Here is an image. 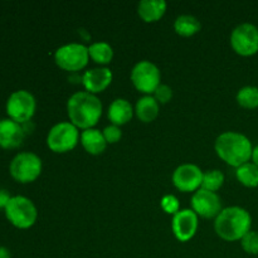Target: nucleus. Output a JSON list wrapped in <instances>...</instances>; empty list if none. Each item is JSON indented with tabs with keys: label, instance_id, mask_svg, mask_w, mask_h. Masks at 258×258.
I'll list each match as a JSON object with an SVG mask.
<instances>
[{
	"label": "nucleus",
	"instance_id": "obj_1",
	"mask_svg": "<svg viewBox=\"0 0 258 258\" xmlns=\"http://www.w3.org/2000/svg\"><path fill=\"white\" fill-rule=\"evenodd\" d=\"M67 113L71 122L77 128H92L102 115L100 98L87 91L76 92L68 98Z\"/></svg>",
	"mask_w": 258,
	"mask_h": 258
},
{
	"label": "nucleus",
	"instance_id": "obj_2",
	"mask_svg": "<svg viewBox=\"0 0 258 258\" xmlns=\"http://www.w3.org/2000/svg\"><path fill=\"white\" fill-rule=\"evenodd\" d=\"M216 153L228 165L238 168L252 158L253 146L246 135L236 131H226L217 138Z\"/></svg>",
	"mask_w": 258,
	"mask_h": 258
},
{
	"label": "nucleus",
	"instance_id": "obj_3",
	"mask_svg": "<svg viewBox=\"0 0 258 258\" xmlns=\"http://www.w3.org/2000/svg\"><path fill=\"white\" fill-rule=\"evenodd\" d=\"M251 214L241 207L222 209L214 222V229L222 239L228 242L239 241L251 231Z\"/></svg>",
	"mask_w": 258,
	"mask_h": 258
},
{
	"label": "nucleus",
	"instance_id": "obj_4",
	"mask_svg": "<svg viewBox=\"0 0 258 258\" xmlns=\"http://www.w3.org/2000/svg\"><path fill=\"white\" fill-rule=\"evenodd\" d=\"M7 219L14 227L20 229L30 228L35 223L38 217L37 208L30 199L25 197H12L5 208Z\"/></svg>",
	"mask_w": 258,
	"mask_h": 258
},
{
	"label": "nucleus",
	"instance_id": "obj_5",
	"mask_svg": "<svg viewBox=\"0 0 258 258\" xmlns=\"http://www.w3.org/2000/svg\"><path fill=\"white\" fill-rule=\"evenodd\" d=\"M42 160L34 153H19L13 158L9 171L13 179L23 184L32 183L42 173Z\"/></svg>",
	"mask_w": 258,
	"mask_h": 258
},
{
	"label": "nucleus",
	"instance_id": "obj_6",
	"mask_svg": "<svg viewBox=\"0 0 258 258\" xmlns=\"http://www.w3.org/2000/svg\"><path fill=\"white\" fill-rule=\"evenodd\" d=\"M80 133L72 122H58L49 130L47 145L53 153L63 154L77 146Z\"/></svg>",
	"mask_w": 258,
	"mask_h": 258
},
{
	"label": "nucleus",
	"instance_id": "obj_7",
	"mask_svg": "<svg viewBox=\"0 0 258 258\" xmlns=\"http://www.w3.org/2000/svg\"><path fill=\"white\" fill-rule=\"evenodd\" d=\"M161 73L158 66L150 60H140L131 71V81L135 88L146 96H151L161 85Z\"/></svg>",
	"mask_w": 258,
	"mask_h": 258
},
{
	"label": "nucleus",
	"instance_id": "obj_8",
	"mask_svg": "<svg viewBox=\"0 0 258 258\" xmlns=\"http://www.w3.org/2000/svg\"><path fill=\"white\" fill-rule=\"evenodd\" d=\"M37 102L29 91L19 90L13 92L7 101V112L9 117L15 122L23 123L29 122L30 118L34 116Z\"/></svg>",
	"mask_w": 258,
	"mask_h": 258
},
{
	"label": "nucleus",
	"instance_id": "obj_9",
	"mask_svg": "<svg viewBox=\"0 0 258 258\" xmlns=\"http://www.w3.org/2000/svg\"><path fill=\"white\" fill-rule=\"evenodd\" d=\"M88 47L81 43H70L58 48L54 53V60L58 67L70 72L85 68L88 63Z\"/></svg>",
	"mask_w": 258,
	"mask_h": 258
},
{
	"label": "nucleus",
	"instance_id": "obj_10",
	"mask_svg": "<svg viewBox=\"0 0 258 258\" xmlns=\"http://www.w3.org/2000/svg\"><path fill=\"white\" fill-rule=\"evenodd\" d=\"M231 45L239 55H253L258 52V28L251 23L237 25L231 33Z\"/></svg>",
	"mask_w": 258,
	"mask_h": 258
},
{
	"label": "nucleus",
	"instance_id": "obj_11",
	"mask_svg": "<svg viewBox=\"0 0 258 258\" xmlns=\"http://www.w3.org/2000/svg\"><path fill=\"white\" fill-rule=\"evenodd\" d=\"M203 174L201 168L196 164H181L174 170L173 184L178 190L184 193L197 191L202 188Z\"/></svg>",
	"mask_w": 258,
	"mask_h": 258
},
{
	"label": "nucleus",
	"instance_id": "obj_12",
	"mask_svg": "<svg viewBox=\"0 0 258 258\" xmlns=\"http://www.w3.org/2000/svg\"><path fill=\"white\" fill-rule=\"evenodd\" d=\"M191 208L197 216L203 218H214L222 212V201L216 191L198 189L191 197Z\"/></svg>",
	"mask_w": 258,
	"mask_h": 258
},
{
	"label": "nucleus",
	"instance_id": "obj_13",
	"mask_svg": "<svg viewBox=\"0 0 258 258\" xmlns=\"http://www.w3.org/2000/svg\"><path fill=\"white\" fill-rule=\"evenodd\" d=\"M171 229L178 241H190L198 229V216L193 209H180L173 216Z\"/></svg>",
	"mask_w": 258,
	"mask_h": 258
},
{
	"label": "nucleus",
	"instance_id": "obj_14",
	"mask_svg": "<svg viewBox=\"0 0 258 258\" xmlns=\"http://www.w3.org/2000/svg\"><path fill=\"white\" fill-rule=\"evenodd\" d=\"M25 131L20 123L12 118L0 121V146L3 149H15L22 145Z\"/></svg>",
	"mask_w": 258,
	"mask_h": 258
},
{
	"label": "nucleus",
	"instance_id": "obj_15",
	"mask_svg": "<svg viewBox=\"0 0 258 258\" xmlns=\"http://www.w3.org/2000/svg\"><path fill=\"white\" fill-rule=\"evenodd\" d=\"M111 82H112V72L105 67L86 71L82 77V83L86 91L93 95L105 91Z\"/></svg>",
	"mask_w": 258,
	"mask_h": 258
},
{
	"label": "nucleus",
	"instance_id": "obj_16",
	"mask_svg": "<svg viewBox=\"0 0 258 258\" xmlns=\"http://www.w3.org/2000/svg\"><path fill=\"white\" fill-rule=\"evenodd\" d=\"M81 144L83 149L91 155H100L105 151L107 143L103 136L102 131L97 128H87L81 134Z\"/></svg>",
	"mask_w": 258,
	"mask_h": 258
},
{
	"label": "nucleus",
	"instance_id": "obj_17",
	"mask_svg": "<svg viewBox=\"0 0 258 258\" xmlns=\"http://www.w3.org/2000/svg\"><path fill=\"white\" fill-rule=\"evenodd\" d=\"M134 108L125 98H116L108 107V118L112 125L121 126L127 123L134 116Z\"/></svg>",
	"mask_w": 258,
	"mask_h": 258
},
{
	"label": "nucleus",
	"instance_id": "obj_18",
	"mask_svg": "<svg viewBox=\"0 0 258 258\" xmlns=\"http://www.w3.org/2000/svg\"><path fill=\"white\" fill-rule=\"evenodd\" d=\"M165 0H141L138 5V13L146 23L158 22L166 12Z\"/></svg>",
	"mask_w": 258,
	"mask_h": 258
},
{
	"label": "nucleus",
	"instance_id": "obj_19",
	"mask_svg": "<svg viewBox=\"0 0 258 258\" xmlns=\"http://www.w3.org/2000/svg\"><path fill=\"white\" fill-rule=\"evenodd\" d=\"M135 113L143 122H151L159 115V102L154 96H144L136 102Z\"/></svg>",
	"mask_w": 258,
	"mask_h": 258
},
{
	"label": "nucleus",
	"instance_id": "obj_20",
	"mask_svg": "<svg viewBox=\"0 0 258 258\" xmlns=\"http://www.w3.org/2000/svg\"><path fill=\"white\" fill-rule=\"evenodd\" d=\"M202 24L194 15H179L174 22V29L181 37H191L201 30Z\"/></svg>",
	"mask_w": 258,
	"mask_h": 258
},
{
	"label": "nucleus",
	"instance_id": "obj_21",
	"mask_svg": "<svg viewBox=\"0 0 258 258\" xmlns=\"http://www.w3.org/2000/svg\"><path fill=\"white\" fill-rule=\"evenodd\" d=\"M88 54L98 64H107L113 58V49L108 43L96 42L88 47Z\"/></svg>",
	"mask_w": 258,
	"mask_h": 258
},
{
	"label": "nucleus",
	"instance_id": "obj_22",
	"mask_svg": "<svg viewBox=\"0 0 258 258\" xmlns=\"http://www.w3.org/2000/svg\"><path fill=\"white\" fill-rule=\"evenodd\" d=\"M236 176L241 184L248 188L258 186V166L253 163H246L238 166L236 170Z\"/></svg>",
	"mask_w": 258,
	"mask_h": 258
},
{
	"label": "nucleus",
	"instance_id": "obj_23",
	"mask_svg": "<svg viewBox=\"0 0 258 258\" xmlns=\"http://www.w3.org/2000/svg\"><path fill=\"white\" fill-rule=\"evenodd\" d=\"M237 102L244 108L258 107V88L254 86H244L237 92Z\"/></svg>",
	"mask_w": 258,
	"mask_h": 258
},
{
	"label": "nucleus",
	"instance_id": "obj_24",
	"mask_svg": "<svg viewBox=\"0 0 258 258\" xmlns=\"http://www.w3.org/2000/svg\"><path fill=\"white\" fill-rule=\"evenodd\" d=\"M224 183V174L221 170H208L203 174L202 189L209 191H217Z\"/></svg>",
	"mask_w": 258,
	"mask_h": 258
},
{
	"label": "nucleus",
	"instance_id": "obj_25",
	"mask_svg": "<svg viewBox=\"0 0 258 258\" xmlns=\"http://www.w3.org/2000/svg\"><path fill=\"white\" fill-rule=\"evenodd\" d=\"M242 248L248 254H258V232L249 231L241 239Z\"/></svg>",
	"mask_w": 258,
	"mask_h": 258
},
{
	"label": "nucleus",
	"instance_id": "obj_26",
	"mask_svg": "<svg viewBox=\"0 0 258 258\" xmlns=\"http://www.w3.org/2000/svg\"><path fill=\"white\" fill-rule=\"evenodd\" d=\"M160 204L163 211L168 214H173L174 216V214H176L180 211V209H179L178 198H176L175 196H173V194H166V196H164L163 198H161Z\"/></svg>",
	"mask_w": 258,
	"mask_h": 258
},
{
	"label": "nucleus",
	"instance_id": "obj_27",
	"mask_svg": "<svg viewBox=\"0 0 258 258\" xmlns=\"http://www.w3.org/2000/svg\"><path fill=\"white\" fill-rule=\"evenodd\" d=\"M103 136L106 139V143L107 144H116L117 141L121 140L122 138V131H121L120 126L116 125H110L106 126L102 131Z\"/></svg>",
	"mask_w": 258,
	"mask_h": 258
},
{
	"label": "nucleus",
	"instance_id": "obj_28",
	"mask_svg": "<svg viewBox=\"0 0 258 258\" xmlns=\"http://www.w3.org/2000/svg\"><path fill=\"white\" fill-rule=\"evenodd\" d=\"M173 97V90L168 85H160L154 92V98L161 105H165Z\"/></svg>",
	"mask_w": 258,
	"mask_h": 258
},
{
	"label": "nucleus",
	"instance_id": "obj_29",
	"mask_svg": "<svg viewBox=\"0 0 258 258\" xmlns=\"http://www.w3.org/2000/svg\"><path fill=\"white\" fill-rule=\"evenodd\" d=\"M10 199H12V197H10L9 191L5 190V189H0V208H7Z\"/></svg>",
	"mask_w": 258,
	"mask_h": 258
},
{
	"label": "nucleus",
	"instance_id": "obj_30",
	"mask_svg": "<svg viewBox=\"0 0 258 258\" xmlns=\"http://www.w3.org/2000/svg\"><path fill=\"white\" fill-rule=\"evenodd\" d=\"M0 258H12L9 249L5 247H0Z\"/></svg>",
	"mask_w": 258,
	"mask_h": 258
},
{
	"label": "nucleus",
	"instance_id": "obj_31",
	"mask_svg": "<svg viewBox=\"0 0 258 258\" xmlns=\"http://www.w3.org/2000/svg\"><path fill=\"white\" fill-rule=\"evenodd\" d=\"M252 160H253V164H256L258 166V145L256 148H253V153H252Z\"/></svg>",
	"mask_w": 258,
	"mask_h": 258
},
{
	"label": "nucleus",
	"instance_id": "obj_32",
	"mask_svg": "<svg viewBox=\"0 0 258 258\" xmlns=\"http://www.w3.org/2000/svg\"><path fill=\"white\" fill-rule=\"evenodd\" d=\"M0 121H2V120H0Z\"/></svg>",
	"mask_w": 258,
	"mask_h": 258
}]
</instances>
